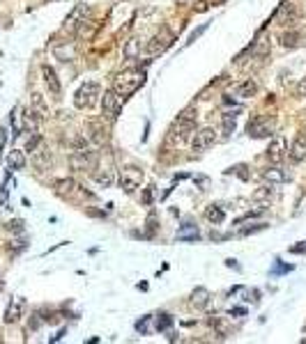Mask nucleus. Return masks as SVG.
Here are the masks:
<instances>
[{
  "instance_id": "f257e3e1",
  "label": "nucleus",
  "mask_w": 306,
  "mask_h": 344,
  "mask_svg": "<svg viewBox=\"0 0 306 344\" xmlns=\"http://www.w3.org/2000/svg\"><path fill=\"white\" fill-rule=\"evenodd\" d=\"M196 119H198V113H196V108L182 110V115L177 117V122L173 124L171 131H168V138H166L168 147H180V145H184V142L196 133Z\"/></svg>"
},
{
  "instance_id": "f03ea898",
  "label": "nucleus",
  "mask_w": 306,
  "mask_h": 344,
  "mask_svg": "<svg viewBox=\"0 0 306 344\" xmlns=\"http://www.w3.org/2000/svg\"><path fill=\"white\" fill-rule=\"evenodd\" d=\"M143 85H145L143 69H125V71L117 73V78L113 81V92L125 101V99H129V96H134Z\"/></svg>"
},
{
  "instance_id": "7ed1b4c3",
  "label": "nucleus",
  "mask_w": 306,
  "mask_h": 344,
  "mask_svg": "<svg viewBox=\"0 0 306 344\" xmlns=\"http://www.w3.org/2000/svg\"><path fill=\"white\" fill-rule=\"evenodd\" d=\"M99 96H102V85H99L97 81H88V83H83V85L76 90L74 105L79 110H88V108H92V105L97 103Z\"/></svg>"
},
{
  "instance_id": "20e7f679",
  "label": "nucleus",
  "mask_w": 306,
  "mask_h": 344,
  "mask_svg": "<svg viewBox=\"0 0 306 344\" xmlns=\"http://www.w3.org/2000/svg\"><path fill=\"white\" fill-rule=\"evenodd\" d=\"M143 170L138 168V165H127V168H122L120 172V186L122 191L127 193V195H131V193H136L140 188V183H143Z\"/></svg>"
},
{
  "instance_id": "39448f33",
  "label": "nucleus",
  "mask_w": 306,
  "mask_h": 344,
  "mask_svg": "<svg viewBox=\"0 0 306 344\" xmlns=\"http://www.w3.org/2000/svg\"><path fill=\"white\" fill-rule=\"evenodd\" d=\"M90 16V7L83 3H79L74 9H72V14L65 18V25H62V32H67V35H76V30L81 28V23L88 21Z\"/></svg>"
},
{
  "instance_id": "423d86ee",
  "label": "nucleus",
  "mask_w": 306,
  "mask_h": 344,
  "mask_svg": "<svg viewBox=\"0 0 306 344\" xmlns=\"http://www.w3.org/2000/svg\"><path fill=\"white\" fill-rule=\"evenodd\" d=\"M102 115L106 119H111V122L122 115V99L113 90L102 94Z\"/></svg>"
},
{
  "instance_id": "0eeeda50",
  "label": "nucleus",
  "mask_w": 306,
  "mask_h": 344,
  "mask_svg": "<svg viewBox=\"0 0 306 344\" xmlns=\"http://www.w3.org/2000/svg\"><path fill=\"white\" fill-rule=\"evenodd\" d=\"M173 41H175V35H173L168 28H161V30H159L157 35L152 37V39H150L148 53H150V55H161L166 48H171Z\"/></svg>"
},
{
  "instance_id": "6e6552de",
  "label": "nucleus",
  "mask_w": 306,
  "mask_h": 344,
  "mask_svg": "<svg viewBox=\"0 0 306 344\" xmlns=\"http://www.w3.org/2000/svg\"><path fill=\"white\" fill-rule=\"evenodd\" d=\"M95 163H97V156H95V151H90V149H74V154L69 156V165H72V170H76V172L92 170Z\"/></svg>"
},
{
  "instance_id": "1a4fd4ad",
  "label": "nucleus",
  "mask_w": 306,
  "mask_h": 344,
  "mask_svg": "<svg viewBox=\"0 0 306 344\" xmlns=\"http://www.w3.org/2000/svg\"><path fill=\"white\" fill-rule=\"evenodd\" d=\"M246 133L251 138H269L274 133V122L269 117H253L246 126Z\"/></svg>"
},
{
  "instance_id": "9d476101",
  "label": "nucleus",
  "mask_w": 306,
  "mask_h": 344,
  "mask_svg": "<svg viewBox=\"0 0 306 344\" xmlns=\"http://www.w3.org/2000/svg\"><path fill=\"white\" fill-rule=\"evenodd\" d=\"M214 142H217V133H214V128H200V131L194 133L191 149H194L196 154H203V151H207Z\"/></svg>"
},
{
  "instance_id": "9b49d317",
  "label": "nucleus",
  "mask_w": 306,
  "mask_h": 344,
  "mask_svg": "<svg viewBox=\"0 0 306 344\" xmlns=\"http://www.w3.org/2000/svg\"><path fill=\"white\" fill-rule=\"evenodd\" d=\"M42 78H44V85L49 87V92H51L53 96H60L62 83H60V78H58L56 69H53L51 64H42Z\"/></svg>"
},
{
  "instance_id": "f8f14e48",
  "label": "nucleus",
  "mask_w": 306,
  "mask_h": 344,
  "mask_svg": "<svg viewBox=\"0 0 306 344\" xmlns=\"http://www.w3.org/2000/svg\"><path fill=\"white\" fill-rule=\"evenodd\" d=\"M286 154H288L286 138H283V136H274V140L269 142V147H267V158L272 161V163H281Z\"/></svg>"
},
{
  "instance_id": "ddd939ff",
  "label": "nucleus",
  "mask_w": 306,
  "mask_h": 344,
  "mask_svg": "<svg viewBox=\"0 0 306 344\" xmlns=\"http://www.w3.org/2000/svg\"><path fill=\"white\" fill-rule=\"evenodd\" d=\"M23 310H26V298L14 296L5 310V324H16V321L23 316Z\"/></svg>"
},
{
  "instance_id": "4468645a",
  "label": "nucleus",
  "mask_w": 306,
  "mask_h": 344,
  "mask_svg": "<svg viewBox=\"0 0 306 344\" xmlns=\"http://www.w3.org/2000/svg\"><path fill=\"white\" fill-rule=\"evenodd\" d=\"M232 92H235V96H240V99H249V96L258 94V83H255L253 78H246V81L237 83V85L232 87Z\"/></svg>"
},
{
  "instance_id": "2eb2a0df",
  "label": "nucleus",
  "mask_w": 306,
  "mask_h": 344,
  "mask_svg": "<svg viewBox=\"0 0 306 344\" xmlns=\"http://www.w3.org/2000/svg\"><path fill=\"white\" fill-rule=\"evenodd\" d=\"M30 154H33V163H35V168H37V170H46L49 165H51V154L46 151V147H44L42 142H39V145L35 147Z\"/></svg>"
},
{
  "instance_id": "dca6fc26",
  "label": "nucleus",
  "mask_w": 306,
  "mask_h": 344,
  "mask_svg": "<svg viewBox=\"0 0 306 344\" xmlns=\"http://www.w3.org/2000/svg\"><path fill=\"white\" fill-rule=\"evenodd\" d=\"M297 9H295V5H290V3H283L281 5V9L276 12V21L278 23H283V25H292V23L297 21Z\"/></svg>"
},
{
  "instance_id": "f3484780",
  "label": "nucleus",
  "mask_w": 306,
  "mask_h": 344,
  "mask_svg": "<svg viewBox=\"0 0 306 344\" xmlns=\"http://www.w3.org/2000/svg\"><path fill=\"white\" fill-rule=\"evenodd\" d=\"M88 128L92 131V133H90V138H92L95 145H97V147L106 145L108 133H106V128H102V122H90V124H88Z\"/></svg>"
},
{
  "instance_id": "a211bd4d",
  "label": "nucleus",
  "mask_w": 306,
  "mask_h": 344,
  "mask_svg": "<svg viewBox=\"0 0 306 344\" xmlns=\"http://www.w3.org/2000/svg\"><path fill=\"white\" fill-rule=\"evenodd\" d=\"M175 236H177V241H196V239H200V232L194 223H184L177 229Z\"/></svg>"
},
{
  "instance_id": "6ab92c4d",
  "label": "nucleus",
  "mask_w": 306,
  "mask_h": 344,
  "mask_svg": "<svg viewBox=\"0 0 306 344\" xmlns=\"http://www.w3.org/2000/svg\"><path fill=\"white\" fill-rule=\"evenodd\" d=\"M263 179L269 183H286L290 177H288V172L283 168H267L263 172Z\"/></svg>"
},
{
  "instance_id": "aec40b11",
  "label": "nucleus",
  "mask_w": 306,
  "mask_h": 344,
  "mask_svg": "<svg viewBox=\"0 0 306 344\" xmlns=\"http://www.w3.org/2000/svg\"><path fill=\"white\" fill-rule=\"evenodd\" d=\"M92 179H95V183H97V186H102V188H111V186H113V181H115V174H113V170L104 168V170H97V172L92 174Z\"/></svg>"
},
{
  "instance_id": "412c9836",
  "label": "nucleus",
  "mask_w": 306,
  "mask_h": 344,
  "mask_svg": "<svg viewBox=\"0 0 306 344\" xmlns=\"http://www.w3.org/2000/svg\"><path fill=\"white\" fill-rule=\"evenodd\" d=\"M290 158L295 161V163H299V161L306 158V138H304V136H299L295 142H292V147H290Z\"/></svg>"
},
{
  "instance_id": "4be33fe9",
  "label": "nucleus",
  "mask_w": 306,
  "mask_h": 344,
  "mask_svg": "<svg viewBox=\"0 0 306 344\" xmlns=\"http://www.w3.org/2000/svg\"><path fill=\"white\" fill-rule=\"evenodd\" d=\"M301 41H304V35H301L299 30H288L281 35V44L286 46V48H297Z\"/></svg>"
},
{
  "instance_id": "5701e85b",
  "label": "nucleus",
  "mask_w": 306,
  "mask_h": 344,
  "mask_svg": "<svg viewBox=\"0 0 306 344\" xmlns=\"http://www.w3.org/2000/svg\"><path fill=\"white\" fill-rule=\"evenodd\" d=\"M207 303H209V292L205 287H196L194 294H191V305L203 310V307H207Z\"/></svg>"
},
{
  "instance_id": "b1692460",
  "label": "nucleus",
  "mask_w": 306,
  "mask_h": 344,
  "mask_svg": "<svg viewBox=\"0 0 306 344\" xmlns=\"http://www.w3.org/2000/svg\"><path fill=\"white\" fill-rule=\"evenodd\" d=\"M97 30H99V23H95V21H83V23H81V28L76 30V37H79V39L90 41Z\"/></svg>"
},
{
  "instance_id": "393cba45",
  "label": "nucleus",
  "mask_w": 306,
  "mask_h": 344,
  "mask_svg": "<svg viewBox=\"0 0 306 344\" xmlns=\"http://www.w3.org/2000/svg\"><path fill=\"white\" fill-rule=\"evenodd\" d=\"M7 165H10V170H23L26 168V154L21 149H12L10 156H7Z\"/></svg>"
},
{
  "instance_id": "a878e982",
  "label": "nucleus",
  "mask_w": 306,
  "mask_h": 344,
  "mask_svg": "<svg viewBox=\"0 0 306 344\" xmlns=\"http://www.w3.org/2000/svg\"><path fill=\"white\" fill-rule=\"evenodd\" d=\"M205 218H207L212 225H221L223 220H226V211H223L219 204H212V206H207V211H205Z\"/></svg>"
},
{
  "instance_id": "bb28decb",
  "label": "nucleus",
  "mask_w": 306,
  "mask_h": 344,
  "mask_svg": "<svg viewBox=\"0 0 306 344\" xmlns=\"http://www.w3.org/2000/svg\"><path fill=\"white\" fill-rule=\"evenodd\" d=\"M237 115H240V108L232 110V113H223V115H221V126H223V133H226V136H230V133L235 131Z\"/></svg>"
},
{
  "instance_id": "cd10ccee",
  "label": "nucleus",
  "mask_w": 306,
  "mask_h": 344,
  "mask_svg": "<svg viewBox=\"0 0 306 344\" xmlns=\"http://www.w3.org/2000/svg\"><path fill=\"white\" fill-rule=\"evenodd\" d=\"M37 117L39 115L33 108H26L23 110V131H30V133L37 131Z\"/></svg>"
},
{
  "instance_id": "c85d7f7f",
  "label": "nucleus",
  "mask_w": 306,
  "mask_h": 344,
  "mask_svg": "<svg viewBox=\"0 0 306 344\" xmlns=\"http://www.w3.org/2000/svg\"><path fill=\"white\" fill-rule=\"evenodd\" d=\"M274 197V188H272V183L269 186H263V188H258V191L253 193V200L258 202V204H269V200Z\"/></svg>"
},
{
  "instance_id": "c756f323",
  "label": "nucleus",
  "mask_w": 306,
  "mask_h": 344,
  "mask_svg": "<svg viewBox=\"0 0 306 344\" xmlns=\"http://www.w3.org/2000/svg\"><path fill=\"white\" fill-rule=\"evenodd\" d=\"M53 186H56L58 195H72V193H74V188H79L74 179H58Z\"/></svg>"
},
{
  "instance_id": "7c9ffc66",
  "label": "nucleus",
  "mask_w": 306,
  "mask_h": 344,
  "mask_svg": "<svg viewBox=\"0 0 306 344\" xmlns=\"http://www.w3.org/2000/svg\"><path fill=\"white\" fill-rule=\"evenodd\" d=\"M56 58H60L62 62H69V60H74V55H76V50H74V46H56Z\"/></svg>"
},
{
  "instance_id": "2f4dec72",
  "label": "nucleus",
  "mask_w": 306,
  "mask_h": 344,
  "mask_svg": "<svg viewBox=\"0 0 306 344\" xmlns=\"http://www.w3.org/2000/svg\"><path fill=\"white\" fill-rule=\"evenodd\" d=\"M173 324H175V319H173L171 314H166V312H163V314L157 316V321H154V328H157L159 333H163V330H168Z\"/></svg>"
},
{
  "instance_id": "473e14b6",
  "label": "nucleus",
  "mask_w": 306,
  "mask_h": 344,
  "mask_svg": "<svg viewBox=\"0 0 306 344\" xmlns=\"http://www.w3.org/2000/svg\"><path fill=\"white\" fill-rule=\"evenodd\" d=\"M33 105L39 110L42 115H46V105H44V101H42V94H33Z\"/></svg>"
},
{
  "instance_id": "72a5a7b5",
  "label": "nucleus",
  "mask_w": 306,
  "mask_h": 344,
  "mask_svg": "<svg viewBox=\"0 0 306 344\" xmlns=\"http://www.w3.org/2000/svg\"><path fill=\"white\" fill-rule=\"evenodd\" d=\"M260 229H267V223H258V225H253V227H244L242 229V236H246V234H253V232H260Z\"/></svg>"
},
{
  "instance_id": "f704fd0d",
  "label": "nucleus",
  "mask_w": 306,
  "mask_h": 344,
  "mask_svg": "<svg viewBox=\"0 0 306 344\" xmlns=\"http://www.w3.org/2000/svg\"><path fill=\"white\" fill-rule=\"evenodd\" d=\"M7 229H10V232H23V220H10V223H7Z\"/></svg>"
},
{
  "instance_id": "c9c22d12",
  "label": "nucleus",
  "mask_w": 306,
  "mask_h": 344,
  "mask_svg": "<svg viewBox=\"0 0 306 344\" xmlns=\"http://www.w3.org/2000/svg\"><path fill=\"white\" fill-rule=\"evenodd\" d=\"M148 321H150V316H143V319L136 324V330H138L140 335H148Z\"/></svg>"
},
{
  "instance_id": "e433bc0d",
  "label": "nucleus",
  "mask_w": 306,
  "mask_h": 344,
  "mask_svg": "<svg viewBox=\"0 0 306 344\" xmlns=\"http://www.w3.org/2000/svg\"><path fill=\"white\" fill-rule=\"evenodd\" d=\"M152 197H154V186H148L143 193V204H152Z\"/></svg>"
},
{
  "instance_id": "4c0bfd02",
  "label": "nucleus",
  "mask_w": 306,
  "mask_h": 344,
  "mask_svg": "<svg viewBox=\"0 0 306 344\" xmlns=\"http://www.w3.org/2000/svg\"><path fill=\"white\" fill-rule=\"evenodd\" d=\"M288 271H292V266L290 264H276V266H274V271H272V275H276V273H288Z\"/></svg>"
},
{
  "instance_id": "58836bf2",
  "label": "nucleus",
  "mask_w": 306,
  "mask_h": 344,
  "mask_svg": "<svg viewBox=\"0 0 306 344\" xmlns=\"http://www.w3.org/2000/svg\"><path fill=\"white\" fill-rule=\"evenodd\" d=\"M205 30H207V23H203V25H200L198 30H194V32H191V37H189V44H191V41H196V37H200Z\"/></svg>"
},
{
  "instance_id": "ea45409f",
  "label": "nucleus",
  "mask_w": 306,
  "mask_h": 344,
  "mask_svg": "<svg viewBox=\"0 0 306 344\" xmlns=\"http://www.w3.org/2000/svg\"><path fill=\"white\" fill-rule=\"evenodd\" d=\"M253 53L255 55H265V53H267V41H258V46L253 48Z\"/></svg>"
},
{
  "instance_id": "a19ab883",
  "label": "nucleus",
  "mask_w": 306,
  "mask_h": 344,
  "mask_svg": "<svg viewBox=\"0 0 306 344\" xmlns=\"http://www.w3.org/2000/svg\"><path fill=\"white\" fill-rule=\"evenodd\" d=\"M304 94H306V78L299 83V85H297V96H304Z\"/></svg>"
},
{
  "instance_id": "79ce46f5",
  "label": "nucleus",
  "mask_w": 306,
  "mask_h": 344,
  "mask_svg": "<svg viewBox=\"0 0 306 344\" xmlns=\"http://www.w3.org/2000/svg\"><path fill=\"white\" fill-rule=\"evenodd\" d=\"M235 314V316H242V314H246V307H232L230 310V316Z\"/></svg>"
},
{
  "instance_id": "37998d69",
  "label": "nucleus",
  "mask_w": 306,
  "mask_h": 344,
  "mask_svg": "<svg viewBox=\"0 0 306 344\" xmlns=\"http://www.w3.org/2000/svg\"><path fill=\"white\" fill-rule=\"evenodd\" d=\"M304 250H306V243H299V246L290 248V252H304Z\"/></svg>"
},
{
  "instance_id": "c03bdc74",
  "label": "nucleus",
  "mask_w": 306,
  "mask_h": 344,
  "mask_svg": "<svg viewBox=\"0 0 306 344\" xmlns=\"http://www.w3.org/2000/svg\"><path fill=\"white\" fill-rule=\"evenodd\" d=\"M226 266H230V269H235V271L240 269V264H237L235 259H226Z\"/></svg>"
}]
</instances>
